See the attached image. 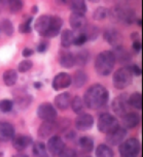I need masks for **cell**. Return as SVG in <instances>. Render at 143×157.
<instances>
[{
  "instance_id": "9",
  "label": "cell",
  "mask_w": 143,
  "mask_h": 157,
  "mask_svg": "<svg viewBox=\"0 0 143 157\" xmlns=\"http://www.w3.org/2000/svg\"><path fill=\"white\" fill-rule=\"evenodd\" d=\"M75 128L78 131H88L93 127L94 125V117L88 113H80L78 114L74 121Z\"/></svg>"
},
{
  "instance_id": "19",
  "label": "cell",
  "mask_w": 143,
  "mask_h": 157,
  "mask_svg": "<svg viewBox=\"0 0 143 157\" xmlns=\"http://www.w3.org/2000/svg\"><path fill=\"white\" fill-rule=\"evenodd\" d=\"M70 102H71V94L69 92H63L57 95L54 99L55 108L61 111H66L70 106Z\"/></svg>"
},
{
  "instance_id": "18",
  "label": "cell",
  "mask_w": 143,
  "mask_h": 157,
  "mask_svg": "<svg viewBox=\"0 0 143 157\" xmlns=\"http://www.w3.org/2000/svg\"><path fill=\"white\" fill-rule=\"evenodd\" d=\"M15 136V127L8 122H0V142H8Z\"/></svg>"
},
{
  "instance_id": "14",
  "label": "cell",
  "mask_w": 143,
  "mask_h": 157,
  "mask_svg": "<svg viewBox=\"0 0 143 157\" xmlns=\"http://www.w3.org/2000/svg\"><path fill=\"white\" fill-rule=\"evenodd\" d=\"M72 78L71 75L67 72H60L58 74L53 80L52 87L55 89L56 91L62 90V89H66L71 85Z\"/></svg>"
},
{
  "instance_id": "41",
  "label": "cell",
  "mask_w": 143,
  "mask_h": 157,
  "mask_svg": "<svg viewBox=\"0 0 143 157\" xmlns=\"http://www.w3.org/2000/svg\"><path fill=\"white\" fill-rule=\"evenodd\" d=\"M60 156H67V157L71 156V157H74V156H76V152H75L73 149H71V148H66L65 147L63 149L62 152H61Z\"/></svg>"
},
{
  "instance_id": "28",
  "label": "cell",
  "mask_w": 143,
  "mask_h": 157,
  "mask_svg": "<svg viewBox=\"0 0 143 157\" xmlns=\"http://www.w3.org/2000/svg\"><path fill=\"white\" fill-rule=\"evenodd\" d=\"M73 56H74V65L83 66L90 60V54L86 50H81V51L77 52L75 55L73 54Z\"/></svg>"
},
{
  "instance_id": "38",
  "label": "cell",
  "mask_w": 143,
  "mask_h": 157,
  "mask_svg": "<svg viewBox=\"0 0 143 157\" xmlns=\"http://www.w3.org/2000/svg\"><path fill=\"white\" fill-rule=\"evenodd\" d=\"M32 66H33V62H32V61L29 60V59H25V60L21 61V62L19 63L18 69H19L20 72L24 74V72L29 71L30 69L32 68Z\"/></svg>"
},
{
  "instance_id": "37",
  "label": "cell",
  "mask_w": 143,
  "mask_h": 157,
  "mask_svg": "<svg viewBox=\"0 0 143 157\" xmlns=\"http://www.w3.org/2000/svg\"><path fill=\"white\" fill-rule=\"evenodd\" d=\"M32 21H33V17H29V18H27L24 22H22L19 26V32L20 33H30L31 32Z\"/></svg>"
},
{
  "instance_id": "16",
  "label": "cell",
  "mask_w": 143,
  "mask_h": 157,
  "mask_svg": "<svg viewBox=\"0 0 143 157\" xmlns=\"http://www.w3.org/2000/svg\"><path fill=\"white\" fill-rule=\"evenodd\" d=\"M69 23H70V26H71V28L74 31L79 32L85 29L88 22H86L85 15H81V13H72L69 18Z\"/></svg>"
},
{
  "instance_id": "32",
  "label": "cell",
  "mask_w": 143,
  "mask_h": 157,
  "mask_svg": "<svg viewBox=\"0 0 143 157\" xmlns=\"http://www.w3.org/2000/svg\"><path fill=\"white\" fill-rule=\"evenodd\" d=\"M32 152L35 156H46L47 155V150H46V145L42 142H37L33 145Z\"/></svg>"
},
{
  "instance_id": "3",
  "label": "cell",
  "mask_w": 143,
  "mask_h": 157,
  "mask_svg": "<svg viewBox=\"0 0 143 157\" xmlns=\"http://www.w3.org/2000/svg\"><path fill=\"white\" fill-rule=\"evenodd\" d=\"M116 58L112 51H103L98 54L95 61V69L97 74L106 77L109 75L113 71V67L116 65Z\"/></svg>"
},
{
  "instance_id": "42",
  "label": "cell",
  "mask_w": 143,
  "mask_h": 157,
  "mask_svg": "<svg viewBox=\"0 0 143 157\" xmlns=\"http://www.w3.org/2000/svg\"><path fill=\"white\" fill-rule=\"evenodd\" d=\"M47 49H49V43L46 40H42L40 41V43L38 44L37 46V52L39 53H44L47 51Z\"/></svg>"
},
{
  "instance_id": "30",
  "label": "cell",
  "mask_w": 143,
  "mask_h": 157,
  "mask_svg": "<svg viewBox=\"0 0 143 157\" xmlns=\"http://www.w3.org/2000/svg\"><path fill=\"white\" fill-rule=\"evenodd\" d=\"M96 155L98 157H111L114 155L113 150L110 148V146L105 144H100L96 148Z\"/></svg>"
},
{
  "instance_id": "23",
  "label": "cell",
  "mask_w": 143,
  "mask_h": 157,
  "mask_svg": "<svg viewBox=\"0 0 143 157\" xmlns=\"http://www.w3.org/2000/svg\"><path fill=\"white\" fill-rule=\"evenodd\" d=\"M78 147L85 153H91L94 150V141L91 136H81L78 139Z\"/></svg>"
},
{
  "instance_id": "47",
  "label": "cell",
  "mask_w": 143,
  "mask_h": 157,
  "mask_svg": "<svg viewBox=\"0 0 143 157\" xmlns=\"http://www.w3.org/2000/svg\"><path fill=\"white\" fill-rule=\"evenodd\" d=\"M136 22H137V24H138L140 27L142 26V19H136Z\"/></svg>"
},
{
  "instance_id": "43",
  "label": "cell",
  "mask_w": 143,
  "mask_h": 157,
  "mask_svg": "<svg viewBox=\"0 0 143 157\" xmlns=\"http://www.w3.org/2000/svg\"><path fill=\"white\" fill-rule=\"evenodd\" d=\"M132 71V74H133V75H137V77H139V75H141L142 74V69L141 67H140L139 65H137V64H133V65L129 66Z\"/></svg>"
},
{
  "instance_id": "13",
  "label": "cell",
  "mask_w": 143,
  "mask_h": 157,
  "mask_svg": "<svg viewBox=\"0 0 143 157\" xmlns=\"http://www.w3.org/2000/svg\"><path fill=\"white\" fill-rule=\"evenodd\" d=\"M58 131V124L55 120H46L38 128V136L41 139H47Z\"/></svg>"
},
{
  "instance_id": "15",
  "label": "cell",
  "mask_w": 143,
  "mask_h": 157,
  "mask_svg": "<svg viewBox=\"0 0 143 157\" xmlns=\"http://www.w3.org/2000/svg\"><path fill=\"white\" fill-rule=\"evenodd\" d=\"M104 39L112 47H119L123 44V36L119 30L114 28H109L104 31Z\"/></svg>"
},
{
  "instance_id": "27",
  "label": "cell",
  "mask_w": 143,
  "mask_h": 157,
  "mask_svg": "<svg viewBox=\"0 0 143 157\" xmlns=\"http://www.w3.org/2000/svg\"><path fill=\"white\" fill-rule=\"evenodd\" d=\"M86 81H88V75L86 72L82 71H77L73 75L71 84H73L75 88H81L82 86H85Z\"/></svg>"
},
{
  "instance_id": "21",
  "label": "cell",
  "mask_w": 143,
  "mask_h": 157,
  "mask_svg": "<svg viewBox=\"0 0 143 157\" xmlns=\"http://www.w3.org/2000/svg\"><path fill=\"white\" fill-rule=\"evenodd\" d=\"M123 118V125L125 126L126 129H132L135 128L137 125L139 124L140 118L139 115L133 112H128L127 114H125Z\"/></svg>"
},
{
  "instance_id": "24",
  "label": "cell",
  "mask_w": 143,
  "mask_h": 157,
  "mask_svg": "<svg viewBox=\"0 0 143 157\" xmlns=\"http://www.w3.org/2000/svg\"><path fill=\"white\" fill-rule=\"evenodd\" d=\"M73 39H74V33L73 31L69 29H64L62 33H61V44L63 48H68L71 47V44H73Z\"/></svg>"
},
{
  "instance_id": "5",
  "label": "cell",
  "mask_w": 143,
  "mask_h": 157,
  "mask_svg": "<svg viewBox=\"0 0 143 157\" xmlns=\"http://www.w3.org/2000/svg\"><path fill=\"white\" fill-rule=\"evenodd\" d=\"M133 82V74L129 66L120 67L113 74V85L119 90L129 87Z\"/></svg>"
},
{
  "instance_id": "25",
  "label": "cell",
  "mask_w": 143,
  "mask_h": 157,
  "mask_svg": "<svg viewBox=\"0 0 143 157\" xmlns=\"http://www.w3.org/2000/svg\"><path fill=\"white\" fill-rule=\"evenodd\" d=\"M70 10H72V13L86 15V0H70Z\"/></svg>"
},
{
  "instance_id": "6",
  "label": "cell",
  "mask_w": 143,
  "mask_h": 157,
  "mask_svg": "<svg viewBox=\"0 0 143 157\" xmlns=\"http://www.w3.org/2000/svg\"><path fill=\"white\" fill-rule=\"evenodd\" d=\"M119 126V120L116 119L113 115L109 113H103L101 114L97 121V128L100 132L107 133L109 131L116 129Z\"/></svg>"
},
{
  "instance_id": "49",
  "label": "cell",
  "mask_w": 143,
  "mask_h": 157,
  "mask_svg": "<svg viewBox=\"0 0 143 157\" xmlns=\"http://www.w3.org/2000/svg\"><path fill=\"white\" fill-rule=\"evenodd\" d=\"M34 87H35V88H40V87H41V84H40V83H35V84H34Z\"/></svg>"
},
{
  "instance_id": "44",
  "label": "cell",
  "mask_w": 143,
  "mask_h": 157,
  "mask_svg": "<svg viewBox=\"0 0 143 157\" xmlns=\"http://www.w3.org/2000/svg\"><path fill=\"white\" fill-rule=\"evenodd\" d=\"M132 48H133L134 52L135 53H139L140 51H141L142 49V43L140 41V39H134L133 41V44H132Z\"/></svg>"
},
{
  "instance_id": "40",
  "label": "cell",
  "mask_w": 143,
  "mask_h": 157,
  "mask_svg": "<svg viewBox=\"0 0 143 157\" xmlns=\"http://www.w3.org/2000/svg\"><path fill=\"white\" fill-rule=\"evenodd\" d=\"M88 41V37H86V33L82 31H79V33L75 36L74 35V39H73V44L75 46H82L83 44H86Z\"/></svg>"
},
{
  "instance_id": "20",
  "label": "cell",
  "mask_w": 143,
  "mask_h": 157,
  "mask_svg": "<svg viewBox=\"0 0 143 157\" xmlns=\"http://www.w3.org/2000/svg\"><path fill=\"white\" fill-rule=\"evenodd\" d=\"M59 62L60 65L65 68H71L74 66V56L71 52L68 51L66 48L60 51V55H59Z\"/></svg>"
},
{
  "instance_id": "12",
  "label": "cell",
  "mask_w": 143,
  "mask_h": 157,
  "mask_svg": "<svg viewBox=\"0 0 143 157\" xmlns=\"http://www.w3.org/2000/svg\"><path fill=\"white\" fill-rule=\"evenodd\" d=\"M37 116L43 121H46V120H55L58 116V113L54 105H52L50 102H43L38 106Z\"/></svg>"
},
{
  "instance_id": "11",
  "label": "cell",
  "mask_w": 143,
  "mask_h": 157,
  "mask_svg": "<svg viewBox=\"0 0 143 157\" xmlns=\"http://www.w3.org/2000/svg\"><path fill=\"white\" fill-rule=\"evenodd\" d=\"M64 148H65V143L62 140V137L59 136H50L47 141L46 150L53 156H60Z\"/></svg>"
},
{
  "instance_id": "50",
  "label": "cell",
  "mask_w": 143,
  "mask_h": 157,
  "mask_svg": "<svg viewBox=\"0 0 143 157\" xmlns=\"http://www.w3.org/2000/svg\"><path fill=\"white\" fill-rule=\"evenodd\" d=\"M88 1L92 2V3H98V2H99L100 0H88Z\"/></svg>"
},
{
  "instance_id": "22",
  "label": "cell",
  "mask_w": 143,
  "mask_h": 157,
  "mask_svg": "<svg viewBox=\"0 0 143 157\" xmlns=\"http://www.w3.org/2000/svg\"><path fill=\"white\" fill-rule=\"evenodd\" d=\"M113 55H114V58H116V61L117 62L122 63V64H125V63H128L129 61L131 60V55L127 50L125 49L124 47L122 46H119V47H114V50H113Z\"/></svg>"
},
{
  "instance_id": "29",
  "label": "cell",
  "mask_w": 143,
  "mask_h": 157,
  "mask_svg": "<svg viewBox=\"0 0 143 157\" xmlns=\"http://www.w3.org/2000/svg\"><path fill=\"white\" fill-rule=\"evenodd\" d=\"M129 105L137 110L142 109V94L140 92H134L129 96Z\"/></svg>"
},
{
  "instance_id": "33",
  "label": "cell",
  "mask_w": 143,
  "mask_h": 157,
  "mask_svg": "<svg viewBox=\"0 0 143 157\" xmlns=\"http://www.w3.org/2000/svg\"><path fill=\"white\" fill-rule=\"evenodd\" d=\"M83 32L86 33L88 40H95L98 37V35H99V29L96 26H92V25L88 26V24H86V26L83 29Z\"/></svg>"
},
{
  "instance_id": "34",
  "label": "cell",
  "mask_w": 143,
  "mask_h": 157,
  "mask_svg": "<svg viewBox=\"0 0 143 157\" xmlns=\"http://www.w3.org/2000/svg\"><path fill=\"white\" fill-rule=\"evenodd\" d=\"M0 29L3 31V33L7 36H12L15 32V28H13V25L12 23V21L8 19H5L2 21V24L0 26Z\"/></svg>"
},
{
  "instance_id": "17",
  "label": "cell",
  "mask_w": 143,
  "mask_h": 157,
  "mask_svg": "<svg viewBox=\"0 0 143 157\" xmlns=\"http://www.w3.org/2000/svg\"><path fill=\"white\" fill-rule=\"evenodd\" d=\"M13 148L18 151V152H22V151L26 150L30 145H32L33 140L31 136H16V137L13 136Z\"/></svg>"
},
{
  "instance_id": "36",
  "label": "cell",
  "mask_w": 143,
  "mask_h": 157,
  "mask_svg": "<svg viewBox=\"0 0 143 157\" xmlns=\"http://www.w3.org/2000/svg\"><path fill=\"white\" fill-rule=\"evenodd\" d=\"M108 17V10L104 6H99L97 10H95L93 13V18L96 21H103Z\"/></svg>"
},
{
  "instance_id": "45",
  "label": "cell",
  "mask_w": 143,
  "mask_h": 157,
  "mask_svg": "<svg viewBox=\"0 0 143 157\" xmlns=\"http://www.w3.org/2000/svg\"><path fill=\"white\" fill-rule=\"evenodd\" d=\"M33 53H34V52H33V50L29 49V48H25V49L23 50V56H24V57H26V58L32 56Z\"/></svg>"
},
{
  "instance_id": "8",
  "label": "cell",
  "mask_w": 143,
  "mask_h": 157,
  "mask_svg": "<svg viewBox=\"0 0 143 157\" xmlns=\"http://www.w3.org/2000/svg\"><path fill=\"white\" fill-rule=\"evenodd\" d=\"M111 108L113 113L119 117H123L129 112V95L127 93H122L112 100Z\"/></svg>"
},
{
  "instance_id": "31",
  "label": "cell",
  "mask_w": 143,
  "mask_h": 157,
  "mask_svg": "<svg viewBox=\"0 0 143 157\" xmlns=\"http://www.w3.org/2000/svg\"><path fill=\"white\" fill-rule=\"evenodd\" d=\"M70 105H71L73 112L76 114H79L80 112H82L83 108H85V102H83V99L80 96H75L74 98H72Z\"/></svg>"
},
{
  "instance_id": "26",
  "label": "cell",
  "mask_w": 143,
  "mask_h": 157,
  "mask_svg": "<svg viewBox=\"0 0 143 157\" xmlns=\"http://www.w3.org/2000/svg\"><path fill=\"white\" fill-rule=\"evenodd\" d=\"M3 83L4 85H6L8 87H12L18 81V74L15 69H7L3 72Z\"/></svg>"
},
{
  "instance_id": "2",
  "label": "cell",
  "mask_w": 143,
  "mask_h": 157,
  "mask_svg": "<svg viewBox=\"0 0 143 157\" xmlns=\"http://www.w3.org/2000/svg\"><path fill=\"white\" fill-rule=\"evenodd\" d=\"M83 102L85 105L91 110H97L107 103L109 99V92L101 84H94L90 86L88 90L83 94Z\"/></svg>"
},
{
  "instance_id": "7",
  "label": "cell",
  "mask_w": 143,
  "mask_h": 157,
  "mask_svg": "<svg viewBox=\"0 0 143 157\" xmlns=\"http://www.w3.org/2000/svg\"><path fill=\"white\" fill-rule=\"evenodd\" d=\"M119 152L124 157H134L137 156L140 152V143L135 137L124 140L119 145Z\"/></svg>"
},
{
  "instance_id": "46",
  "label": "cell",
  "mask_w": 143,
  "mask_h": 157,
  "mask_svg": "<svg viewBox=\"0 0 143 157\" xmlns=\"http://www.w3.org/2000/svg\"><path fill=\"white\" fill-rule=\"evenodd\" d=\"M56 1H57L58 4H60V5H65L66 3H68L69 0H56Z\"/></svg>"
},
{
  "instance_id": "4",
  "label": "cell",
  "mask_w": 143,
  "mask_h": 157,
  "mask_svg": "<svg viewBox=\"0 0 143 157\" xmlns=\"http://www.w3.org/2000/svg\"><path fill=\"white\" fill-rule=\"evenodd\" d=\"M108 16L111 21L122 22L126 25H132L136 22V13L132 8H124L122 6H116L108 10Z\"/></svg>"
},
{
  "instance_id": "10",
  "label": "cell",
  "mask_w": 143,
  "mask_h": 157,
  "mask_svg": "<svg viewBox=\"0 0 143 157\" xmlns=\"http://www.w3.org/2000/svg\"><path fill=\"white\" fill-rule=\"evenodd\" d=\"M106 134V143L109 146H119L127 136V129L125 127H116V129L109 131Z\"/></svg>"
},
{
  "instance_id": "39",
  "label": "cell",
  "mask_w": 143,
  "mask_h": 157,
  "mask_svg": "<svg viewBox=\"0 0 143 157\" xmlns=\"http://www.w3.org/2000/svg\"><path fill=\"white\" fill-rule=\"evenodd\" d=\"M13 102L9 99H2L0 100V111L3 113H8L13 110Z\"/></svg>"
},
{
  "instance_id": "51",
  "label": "cell",
  "mask_w": 143,
  "mask_h": 157,
  "mask_svg": "<svg viewBox=\"0 0 143 157\" xmlns=\"http://www.w3.org/2000/svg\"><path fill=\"white\" fill-rule=\"evenodd\" d=\"M0 30H1V29H0Z\"/></svg>"
},
{
  "instance_id": "35",
  "label": "cell",
  "mask_w": 143,
  "mask_h": 157,
  "mask_svg": "<svg viewBox=\"0 0 143 157\" xmlns=\"http://www.w3.org/2000/svg\"><path fill=\"white\" fill-rule=\"evenodd\" d=\"M6 3L12 13H19L24 7L23 0H6Z\"/></svg>"
},
{
  "instance_id": "48",
  "label": "cell",
  "mask_w": 143,
  "mask_h": 157,
  "mask_svg": "<svg viewBox=\"0 0 143 157\" xmlns=\"http://www.w3.org/2000/svg\"><path fill=\"white\" fill-rule=\"evenodd\" d=\"M32 10H33V13H36L38 12V7L36 6V5H34V6H33V8H32Z\"/></svg>"
},
{
  "instance_id": "1",
  "label": "cell",
  "mask_w": 143,
  "mask_h": 157,
  "mask_svg": "<svg viewBox=\"0 0 143 157\" xmlns=\"http://www.w3.org/2000/svg\"><path fill=\"white\" fill-rule=\"evenodd\" d=\"M63 20L57 16L42 15L36 20L34 24L35 31L43 37H55L61 32Z\"/></svg>"
}]
</instances>
